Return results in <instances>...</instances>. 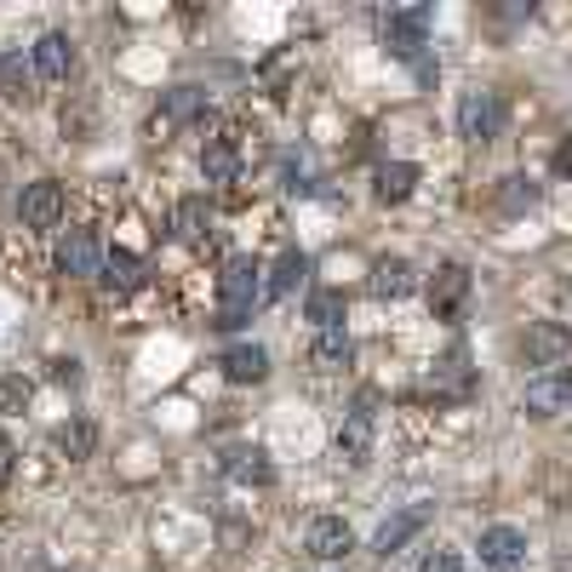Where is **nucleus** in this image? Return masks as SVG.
<instances>
[{
    "mask_svg": "<svg viewBox=\"0 0 572 572\" xmlns=\"http://www.w3.org/2000/svg\"><path fill=\"white\" fill-rule=\"evenodd\" d=\"M263 269L252 263V258H229L223 263V275H218V304H223V315H218V326H241L247 315H252V304L263 298Z\"/></svg>",
    "mask_w": 572,
    "mask_h": 572,
    "instance_id": "1",
    "label": "nucleus"
},
{
    "mask_svg": "<svg viewBox=\"0 0 572 572\" xmlns=\"http://www.w3.org/2000/svg\"><path fill=\"white\" fill-rule=\"evenodd\" d=\"M503 132V97L498 92H464L458 104V138L464 144H487Z\"/></svg>",
    "mask_w": 572,
    "mask_h": 572,
    "instance_id": "2",
    "label": "nucleus"
},
{
    "mask_svg": "<svg viewBox=\"0 0 572 572\" xmlns=\"http://www.w3.org/2000/svg\"><path fill=\"white\" fill-rule=\"evenodd\" d=\"M521 355H527L532 366H544V373H555V366L572 355V326H561V321H532V326L521 332Z\"/></svg>",
    "mask_w": 572,
    "mask_h": 572,
    "instance_id": "3",
    "label": "nucleus"
},
{
    "mask_svg": "<svg viewBox=\"0 0 572 572\" xmlns=\"http://www.w3.org/2000/svg\"><path fill=\"white\" fill-rule=\"evenodd\" d=\"M566 401H572V373H566V366H555V373L527 378V389H521V413H527V418H555Z\"/></svg>",
    "mask_w": 572,
    "mask_h": 572,
    "instance_id": "4",
    "label": "nucleus"
},
{
    "mask_svg": "<svg viewBox=\"0 0 572 572\" xmlns=\"http://www.w3.org/2000/svg\"><path fill=\"white\" fill-rule=\"evenodd\" d=\"M104 269V247H97V235L92 229H70L58 241V275H70V281H81V275H97Z\"/></svg>",
    "mask_w": 572,
    "mask_h": 572,
    "instance_id": "5",
    "label": "nucleus"
},
{
    "mask_svg": "<svg viewBox=\"0 0 572 572\" xmlns=\"http://www.w3.org/2000/svg\"><path fill=\"white\" fill-rule=\"evenodd\" d=\"M424 29H429V7H413V12H389V23H384V46L395 52V58H424Z\"/></svg>",
    "mask_w": 572,
    "mask_h": 572,
    "instance_id": "6",
    "label": "nucleus"
},
{
    "mask_svg": "<svg viewBox=\"0 0 572 572\" xmlns=\"http://www.w3.org/2000/svg\"><path fill=\"white\" fill-rule=\"evenodd\" d=\"M18 218H23V229H52V223L63 218V189H58L52 178L29 184V189L18 195Z\"/></svg>",
    "mask_w": 572,
    "mask_h": 572,
    "instance_id": "7",
    "label": "nucleus"
},
{
    "mask_svg": "<svg viewBox=\"0 0 572 572\" xmlns=\"http://www.w3.org/2000/svg\"><path fill=\"white\" fill-rule=\"evenodd\" d=\"M29 58H35L41 81H70V70H75V46H70V35H58V29H46V35L29 46Z\"/></svg>",
    "mask_w": 572,
    "mask_h": 572,
    "instance_id": "8",
    "label": "nucleus"
},
{
    "mask_svg": "<svg viewBox=\"0 0 572 572\" xmlns=\"http://www.w3.org/2000/svg\"><path fill=\"white\" fill-rule=\"evenodd\" d=\"M464 298H469V269H464V263L435 269V281H429V310L447 321V315H458V310H464Z\"/></svg>",
    "mask_w": 572,
    "mask_h": 572,
    "instance_id": "9",
    "label": "nucleus"
},
{
    "mask_svg": "<svg viewBox=\"0 0 572 572\" xmlns=\"http://www.w3.org/2000/svg\"><path fill=\"white\" fill-rule=\"evenodd\" d=\"M0 97L7 104H35V58L0 52Z\"/></svg>",
    "mask_w": 572,
    "mask_h": 572,
    "instance_id": "10",
    "label": "nucleus"
},
{
    "mask_svg": "<svg viewBox=\"0 0 572 572\" xmlns=\"http://www.w3.org/2000/svg\"><path fill=\"white\" fill-rule=\"evenodd\" d=\"M429 516H435L429 503H413V510H401V516H389V521L378 527V538H373V550H378V555H395L401 544H407V538H418V532L429 527Z\"/></svg>",
    "mask_w": 572,
    "mask_h": 572,
    "instance_id": "11",
    "label": "nucleus"
},
{
    "mask_svg": "<svg viewBox=\"0 0 572 572\" xmlns=\"http://www.w3.org/2000/svg\"><path fill=\"white\" fill-rule=\"evenodd\" d=\"M355 550V532H350V521H339V516H321L315 527H310V555L315 561H344Z\"/></svg>",
    "mask_w": 572,
    "mask_h": 572,
    "instance_id": "12",
    "label": "nucleus"
},
{
    "mask_svg": "<svg viewBox=\"0 0 572 572\" xmlns=\"http://www.w3.org/2000/svg\"><path fill=\"white\" fill-rule=\"evenodd\" d=\"M223 378L229 384H263L269 378V350L263 344H229L223 350Z\"/></svg>",
    "mask_w": 572,
    "mask_h": 572,
    "instance_id": "13",
    "label": "nucleus"
},
{
    "mask_svg": "<svg viewBox=\"0 0 572 572\" xmlns=\"http://www.w3.org/2000/svg\"><path fill=\"white\" fill-rule=\"evenodd\" d=\"M521 555H527V532H516V527H487L481 532V561L487 566H521Z\"/></svg>",
    "mask_w": 572,
    "mask_h": 572,
    "instance_id": "14",
    "label": "nucleus"
},
{
    "mask_svg": "<svg viewBox=\"0 0 572 572\" xmlns=\"http://www.w3.org/2000/svg\"><path fill=\"white\" fill-rule=\"evenodd\" d=\"M97 281H104L110 292H138V287H144V263L132 258L126 247H110V252H104V269H97Z\"/></svg>",
    "mask_w": 572,
    "mask_h": 572,
    "instance_id": "15",
    "label": "nucleus"
},
{
    "mask_svg": "<svg viewBox=\"0 0 572 572\" xmlns=\"http://www.w3.org/2000/svg\"><path fill=\"white\" fill-rule=\"evenodd\" d=\"M418 189V166L413 160H389V166H378V184H373V195L384 200V207H401Z\"/></svg>",
    "mask_w": 572,
    "mask_h": 572,
    "instance_id": "16",
    "label": "nucleus"
},
{
    "mask_svg": "<svg viewBox=\"0 0 572 572\" xmlns=\"http://www.w3.org/2000/svg\"><path fill=\"white\" fill-rule=\"evenodd\" d=\"M200 173H207V184H235L241 178V149H235L229 138H207V149H200Z\"/></svg>",
    "mask_w": 572,
    "mask_h": 572,
    "instance_id": "17",
    "label": "nucleus"
},
{
    "mask_svg": "<svg viewBox=\"0 0 572 572\" xmlns=\"http://www.w3.org/2000/svg\"><path fill=\"white\" fill-rule=\"evenodd\" d=\"M366 453H373V413H350L344 424H339V458H350V464H366Z\"/></svg>",
    "mask_w": 572,
    "mask_h": 572,
    "instance_id": "18",
    "label": "nucleus"
},
{
    "mask_svg": "<svg viewBox=\"0 0 572 572\" xmlns=\"http://www.w3.org/2000/svg\"><path fill=\"white\" fill-rule=\"evenodd\" d=\"M310 361L321 366V373H344V366L355 361V344H350V332H344V326L321 332V339L310 344Z\"/></svg>",
    "mask_w": 572,
    "mask_h": 572,
    "instance_id": "19",
    "label": "nucleus"
},
{
    "mask_svg": "<svg viewBox=\"0 0 572 572\" xmlns=\"http://www.w3.org/2000/svg\"><path fill=\"white\" fill-rule=\"evenodd\" d=\"M229 476L241 487H269V481H275V464H269L258 447H235L229 453Z\"/></svg>",
    "mask_w": 572,
    "mask_h": 572,
    "instance_id": "20",
    "label": "nucleus"
},
{
    "mask_svg": "<svg viewBox=\"0 0 572 572\" xmlns=\"http://www.w3.org/2000/svg\"><path fill=\"white\" fill-rule=\"evenodd\" d=\"M207 223H212V207L200 195H184L178 207H173V235H178V241H200Z\"/></svg>",
    "mask_w": 572,
    "mask_h": 572,
    "instance_id": "21",
    "label": "nucleus"
},
{
    "mask_svg": "<svg viewBox=\"0 0 572 572\" xmlns=\"http://www.w3.org/2000/svg\"><path fill=\"white\" fill-rule=\"evenodd\" d=\"M304 275H310V258H304V252H281L275 269H269V281H263V298H287Z\"/></svg>",
    "mask_w": 572,
    "mask_h": 572,
    "instance_id": "22",
    "label": "nucleus"
},
{
    "mask_svg": "<svg viewBox=\"0 0 572 572\" xmlns=\"http://www.w3.org/2000/svg\"><path fill=\"white\" fill-rule=\"evenodd\" d=\"M418 281H413V263L407 258H384L378 269H373V292L378 298H407Z\"/></svg>",
    "mask_w": 572,
    "mask_h": 572,
    "instance_id": "23",
    "label": "nucleus"
},
{
    "mask_svg": "<svg viewBox=\"0 0 572 572\" xmlns=\"http://www.w3.org/2000/svg\"><path fill=\"white\" fill-rule=\"evenodd\" d=\"M304 315H310L321 332L344 326V292H339V287H315V292H310V304H304Z\"/></svg>",
    "mask_w": 572,
    "mask_h": 572,
    "instance_id": "24",
    "label": "nucleus"
},
{
    "mask_svg": "<svg viewBox=\"0 0 572 572\" xmlns=\"http://www.w3.org/2000/svg\"><path fill=\"white\" fill-rule=\"evenodd\" d=\"M207 115V86H173L166 92V121L184 126V121H200Z\"/></svg>",
    "mask_w": 572,
    "mask_h": 572,
    "instance_id": "25",
    "label": "nucleus"
},
{
    "mask_svg": "<svg viewBox=\"0 0 572 572\" xmlns=\"http://www.w3.org/2000/svg\"><path fill=\"white\" fill-rule=\"evenodd\" d=\"M92 447H97V429H92L86 418H75V424H63V429H58V453L70 458V464L92 458Z\"/></svg>",
    "mask_w": 572,
    "mask_h": 572,
    "instance_id": "26",
    "label": "nucleus"
},
{
    "mask_svg": "<svg viewBox=\"0 0 572 572\" xmlns=\"http://www.w3.org/2000/svg\"><path fill=\"white\" fill-rule=\"evenodd\" d=\"M532 200H538V189H532L527 178H503V189H498V207H503V212H527Z\"/></svg>",
    "mask_w": 572,
    "mask_h": 572,
    "instance_id": "27",
    "label": "nucleus"
},
{
    "mask_svg": "<svg viewBox=\"0 0 572 572\" xmlns=\"http://www.w3.org/2000/svg\"><path fill=\"white\" fill-rule=\"evenodd\" d=\"M29 395H35V384H29V378H0V413H23Z\"/></svg>",
    "mask_w": 572,
    "mask_h": 572,
    "instance_id": "28",
    "label": "nucleus"
},
{
    "mask_svg": "<svg viewBox=\"0 0 572 572\" xmlns=\"http://www.w3.org/2000/svg\"><path fill=\"white\" fill-rule=\"evenodd\" d=\"M418 572H464V561H458L453 550H435V555H429V561H424Z\"/></svg>",
    "mask_w": 572,
    "mask_h": 572,
    "instance_id": "29",
    "label": "nucleus"
},
{
    "mask_svg": "<svg viewBox=\"0 0 572 572\" xmlns=\"http://www.w3.org/2000/svg\"><path fill=\"white\" fill-rule=\"evenodd\" d=\"M52 378L58 384H81V361H52Z\"/></svg>",
    "mask_w": 572,
    "mask_h": 572,
    "instance_id": "30",
    "label": "nucleus"
},
{
    "mask_svg": "<svg viewBox=\"0 0 572 572\" xmlns=\"http://www.w3.org/2000/svg\"><path fill=\"white\" fill-rule=\"evenodd\" d=\"M12 464H18V447L7 441V435H0V481H7V476H12Z\"/></svg>",
    "mask_w": 572,
    "mask_h": 572,
    "instance_id": "31",
    "label": "nucleus"
},
{
    "mask_svg": "<svg viewBox=\"0 0 572 572\" xmlns=\"http://www.w3.org/2000/svg\"><path fill=\"white\" fill-rule=\"evenodd\" d=\"M418 81L435 86V81H441V63H435V58H418Z\"/></svg>",
    "mask_w": 572,
    "mask_h": 572,
    "instance_id": "32",
    "label": "nucleus"
},
{
    "mask_svg": "<svg viewBox=\"0 0 572 572\" xmlns=\"http://www.w3.org/2000/svg\"><path fill=\"white\" fill-rule=\"evenodd\" d=\"M555 173H561V178H572V138L555 149Z\"/></svg>",
    "mask_w": 572,
    "mask_h": 572,
    "instance_id": "33",
    "label": "nucleus"
}]
</instances>
